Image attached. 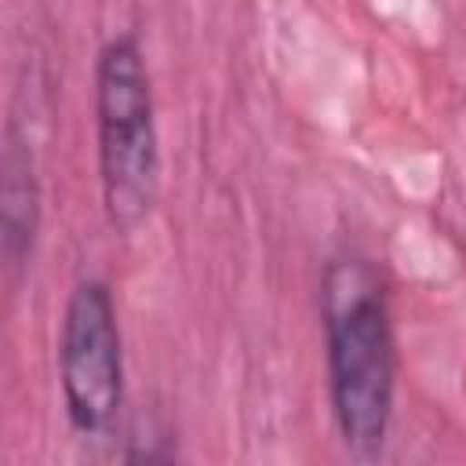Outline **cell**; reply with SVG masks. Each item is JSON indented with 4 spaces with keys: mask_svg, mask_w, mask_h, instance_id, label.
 <instances>
[{
    "mask_svg": "<svg viewBox=\"0 0 466 466\" xmlns=\"http://www.w3.org/2000/svg\"><path fill=\"white\" fill-rule=\"evenodd\" d=\"M95 124L102 204L116 229H135L157 204L160 138L146 55L135 33H116L95 62Z\"/></svg>",
    "mask_w": 466,
    "mask_h": 466,
    "instance_id": "obj_2",
    "label": "cell"
},
{
    "mask_svg": "<svg viewBox=\"0 0 466 466\" xmlns=\"http://www.w3.org/2000/svg\"><path fill=\"white\" fill-rule=\"evenodd\" d=\"M58 382L73 433L102 437L113 430L124 404V350L106 280L91 277L69 291L58 335Z\"/></svg>",
    "mask_w": 466,
    "mask_h": 466,
    "instance_id": "obj_3",
    "label": "cell"
},
{
    "mask_svg": "<svg viewBox=\"0 0 466 466\" xmlns=\"http://www.w3.org/2000/svg\"><path fill=\"white\" fill-rule=\"evenodd\" d=\"M36 222H40V189L33 171V149L11 127L0 157V255L7 273H18L33 255Z\"/></svg>",
    "mask_w": 466,
    "mask_h": 466,
    "instance_id": "obj_4",
    "label": "cell"
},
{
    "mask_svg": "<svg viewBox=\"0 0 466 466\" xmlns=\"http://www.w3.org/2000/svg\"><path fill=\"white\" fill-rule=\"evenodd\" d=\"M320 317L339 437L357 459H375L397 397L393 313L379 269L353 251L335 255L320 280Z\"/></svg>",
    "mask_w": 466,
    "mask_h": 466,
    "instance_id": "obj_1",
    "label": "cell"
}]
</instances>
